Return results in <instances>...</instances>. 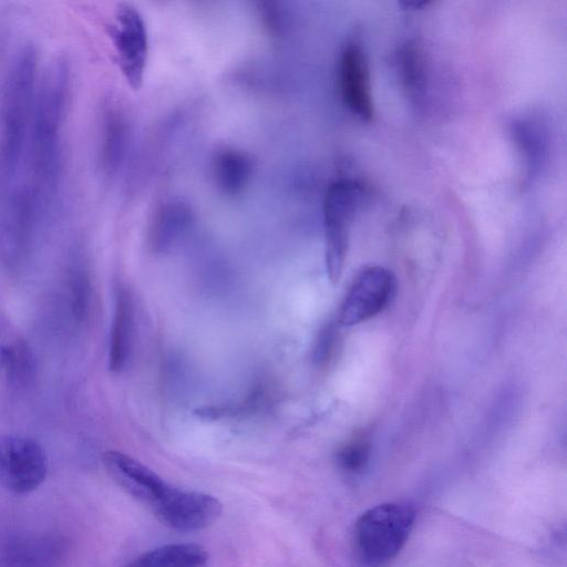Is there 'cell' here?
Instances as JSON below:
<instances>
[{"instance_id":"9a60e30c","label":"cell","mask_w":567,"mask_h":567,"mask_svg":"<svg viewBox=\"0 0 567 567\" xmlns=\"http://www.w3.org/2000/svg\"><path fill=\"white\" fill-rule=\"evenodd\" d=\"M58 545L52 539H31L14 544L6 557L10 567H50Z\"/></svg>"},{"instance_id":"ba28073f","label":"cell","mask_w":567,"mask_h":567,"mask_svg":"<svg viewBox=\"0 0 567 567\" xmlns=\"http://www.w3.org/2000/svg\"><path fill=\"white\" fill-rule=\"evenodd\" d=\"M394 288L391 272L380 266L363 269L353 280L339 311V322L350 327L378 315L388 303Z\"/></svg>"},{"instance_id":"2e32d148","label":"cell","mask_w":567,"mask_h":567,"mask_svg":"<svg viewBox=\"0 0 567 567\" xmlns=\"http://www.w3.org/2000/svg\"><path fill=\"white\" fill-rule=\"evenodd\" d=\"M370 453L369 440L361 435L344 444L337 454L340 467L350 473L361 471L368 462Z\"/></svg>"},{"instance_id":"6da1fadb","label":"cell","mask_w":567,"mask_h":567,"mask_svg":"<svg viewBox=\"0 0 567 567\" xmlns=\"http://www.w3.org/2000/svg\"><path fill=\"white\" fill-rule=\"evenodd\" d=\"M69 85V65L63 59L54 60L38 82L22 184L32 195L41 215L51 208L60 181Z\"/></svg>"},{"instance_id":"30bf717a","label":"cell","mask_w":567,"mask_h":567,"mask_svg":"<svg viewBox=\"0 0 567 567\" xmlns=\"http://www.w3.org/2000/svg\"><path fill=\"white\" fill-rule=\"evenodd\" d=\"M112 480L128 495L152 507L168 484L137 460L118 451H107L102 457Z\"/></svg>"},{"instance_id":"e0dca14e","label":"cell","mask_w":567,"mask_h":567,"mask_svg":"<svg viewBox=\"0 0 567 567\" xmlns=\"http://www.w3.org/2000/svg\"><path fill=\"white\" fill-rule=\"evenodd\" d=\"M402 53V65L405 81L412 90H416L421 84L423 75L421 52L414 45L409 44Z\"/></svg>"},{"instance_id":"ac0fdd59","label":"cell","mask_w":567,"mask_h":567,"mask_svg":"<svg viewBox=\"0 0 567 567\" xmlns=\"http://www.w3.org/2000/svg\"><path fill=\"white\" fill-rule=\"evenodd\" d=\"M71 289H72V302H73V312L78 319H81L86 310L87 303V278L82 271H76L73 274L71 279Z\"/></svg>"},{"instance_id":"9c48e42d","label":"cell","mask_w":567,"mask_h":567,"mask_svg":"<svg viewBox=\"0 0 567 567\" xmlns=\"http://www.w3.org/2000/svg\"><path fill=\"white\" fill-rule=\"evenodd\" d=\"M339 87L347 107L359 118L373 116L370 72L365 53L357 43H348L339 62Z\"/></svg>"},{"instance_id":"8fae6325","label":"cell","mask_w":567,"mask_h":567,"mask_svg":"<svg viewBox=\"0 0 567 567\" xmlns=\"http://www.w3.org/2000/svg\"><path fill=\"white\" fill-rule=\"evenodd\" d=\"M134 311L130 293L118 289L111 328L109 367L111 371H121L130 355L133 333Z\"/></svg>"},{"instance_id":"7c38bea8","label":"cell","mask_w":567,"mask_h":567,"mask_svg":"<svg viewBox=\"0 0 567 567\" xmlns=\"http://www.w3.org/2000/svg\"><path fill=\"white\" fill-rule=\"evenodd\" d=\"M206 549L194 543L168 544L135 558L125 567H205Z\"/></svg>"},{"instance_id":"7a4b0ae2","label":"cell","mask_w":567,"mask_h":567,"mask_svg":"<svg viewBox=\"0 0 567 567\" xmlns=\"http://www.w3.org/2000/svg\"><path fill=\"white\" fill-rule=\"evenodd\" d=\"M37 52L21 47L8 69L0 96V187H16L23 174L33 121L37 89Z\"/></svg>"},{"instance_id":"5bb4252c","label":"cell","mask_w":567,"mask_h":567,"mask_svg":"<svg viewBox=\"0 0 567 567\" xmlns=\"http://www.w3.org/2000/svg\"><path fill=\"white\" fill-rule=\"evenodd\" d=\"M190 212L181 203H169L161 208L150 228V245L155 251L169 249L187 229Z\"/></svg>"},{"instance_id":"52a82bcc","label":"cell","mask_w":567,"mask_h":567,"mask_svg":"<svg viewBox=\"0 0 567 567\" xmlns=\"http://www.w3.org/2000/svg\"><path fill=\"white\" fill-rule=\"evenodd\" d=\"M151 508L163 524L179 532L206 528L223 512V505L216 497L171 485Z\"/></svg>"},{"instance_id":"5b68a950","label":"cell","mask_w":567,"mask_h":567,"mask_svg":"<svg viewBox=\"0 0 567 567\" xmlns=\"http://www.w3.org/2000/svg\"><path fill=\"white\" fill-rule=\"evenodd\" d=\"M110 35L125 81L133 90H138L144 81L150 49L144 17L134 6L120 4Z\"/></svg>"},{"instance_id":"277c9868","label":"cell","mask_w":567,"mask_h":567,"mask_svg":"<svg viewBox=\"0 0 567 567\" xmlns=\"http://www.w3.org/2000/svg\"><path fill=\"white\" fill-rule=\"evenodd\" d=\"M363 189L353 181L332 183L323 198L326 267L329 279L337 282L341 276L351 224L362 202Z\"/></svg>"},{"instance_id":"8992f818","label":"cell","mask_w":567,"mask_h":567,"mask_svg":"<svg viewBox=\"0 0 567 567\" xmlns=\"http://www.w3.org/2000/svg\"><path fill=\"white\" fill-rule=\"evenodd\" d=\"M47 471V455L37 441L16 434L0 436V483L4 488L30 493L43 483Z\"/></svg>"},{"instance_id":"3957f363","label":"cell","mask_w":567,"mask_h":567,"mask_svg":"<svg viewBox=\"0 0 567 567\" xmlns=\"http://www.w3.org/2000/svg\"><path fill=\"white\" fill-rule=\"evenodd\" d=\"M414 519V509L400 503H384L364 512L354 527V539L362 558L372 565L392 559L405 544Z\"/></svg>"},{"instance_id":"4fadbf2b","label":"cell","mask_w":567,"mask_h":567,"mask_svg":"<svg viewBox=\"0 0 567 567\" xmlns=\"http://www.w3.org/2000/svg\"><path fill=\"white\" fill-rule=\"evenodd\" d=\"M251 174L249 156L235 148H224L213 159V175L216 185L226 194L236 195L243 190Z\"/></svg>"}]
</instances>
